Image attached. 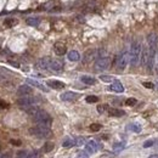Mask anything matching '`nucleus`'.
<instances>
[{
    "label": "nucleus",
    "mask_w": 158,
    "mask_h": 158,
    "mask_svg": "<svg viewBox=\"0 0 158 158\" xmlns=\"http://www.w3.org/2000/svg\"><path fill=\"white\" fill-rule=\"evenodd\" d=\"M141 52H142V46L139 40H135L131 43L130 46V51H129V61L132 67H136L140 63V59H141Z\"/></svg>",
    "instance_id": "nucleus-1"
},
{
    "label": "nucleus",
    "mask_w": 158,
    "mask_h": 158,
    "mask_svg": "<svg viewBox=\"0 0 158 158\" xmlns=\"http://www.w3.org/2000/svg\"><path fill=\"white\" fill-rule=\"evenodd\" d=\"M33 119H34V122L38 125H43V127H47V128L51 127V123H52V119L49 115V113L45 111H41V110H39V112L37 114L33 115Z\"/></svg>",
    "instance_id": "nucleus-2"
},
{
    "label": "nucleus",
    "mask_w": 158,
    "mask_h": 158,
    "mask_svg": "<svg viewBox=\"0 0 158 158\" xmlns=\"http://www.w3.org/2000/svg\"><path fill=\"white\" fill-rule=\"evenodd\" d=\"M29 132L32 135H34L39 139H47L51 136V130H50V128L47 127H43V125H37L34 128H30L29 129Z\"/></svg>",
    "instance_id": "nucleus-3"
},
{
    "label": "nucleus",
    "mask_w": 158,
    "mask_h": 158,
    "mask_svg": "<svg viewBox=\"0 0 158 158\" xmlns=\"http://www.w3.org/2000/svg\"><path fill=\"white\" fill-rule=\"evenodd\" d=\"M129 62V52L128 51H123L117 56V60H115V66H117L118 71H124L127 67V64Z\"/></svg>",
    "instance_id": "nucleus-4"
},
{
    "label": "nucleus",
    "mask_w": 158,
    "mask_h": 158,
    "mask_svg": "<svg viewBox=\"0 0 158 158\" xmlns=\"http://www.w3.org/2000/svg\"><path fill=\"white\" fill-rule=\"evenodd\" d=\"M110 64H111L110 57H107V56L100 57V59H97L96 62H95V69L96 71H106L110 67Z\"/></svg>",
    "instance_id": "nucleus-5"
},
{
    "label": "nucleus",
    "mask_w": 158,
    "mask_h": 158,
    "mask_svg": "<svg viewBox=\"0 0 158 158\" xmlns=\"http://www.w3.org/2000/svg\"><path fill=\"white\" fill-rule=\"evenodd\" d=\"M17 103L21 108H26L28 106H32V105H35V98L33 96H29V95H26V96H22L17 100Z\"/></svg>",
    "instance_id": "nucleus-6"
},
{
    "label": "nucleus",
    "mask_w": 158,
    "mask_h": 158,
    "mask_svg": "<svg viewBox=\"0 0 158 158\" xmlns=\"http://www.w3.org/2000/svg\"><path fill=\"white\" fill-rule=\"evenodd\" d=\"M49 69H51L54 72H61L63 69V62L61 60H57L54 59L50 61V66H49Z\"/></svg>",
    "instance_id": "nucleus-7"
},
{
    "label": "nucleus",
    "mask_w": 158,
    "mask_h": 158,
    "mask_svg": "<svg viewBox=\"0 0 158 158\" xmlns=\"http://www.w3.org/2000/svg\"><path fill=\"white\" fill-rule=\"evenodd\" d=\"M54 51H55L56 55L63 56L66 52H67V47H66V45L63 43H61V41H57V43L54 45Z\"/></svg>",
    "instance_id": "nucleus-8"
},
{
    "label": "nucleus",
    "mask_w": 158,
    "mask_h": 158,
    "mask_svg": "<svg viewBox=\"0 0 158 158\" xmlns=\"http://www.w3.org/2000/svg\"><path fill=\"white\" fill-rule=\"evenodd\" d=\"M50 61H51V59H49V57H43V59L37 61L35 67L38 69H47L50 66Z\"/></svg>",
    "instance_id": "nucleus-9"
},
{
    "label": "nucleus",
    "mask_w": 158,
    "mask_h": 158,
    "mask_svg": "<svg viewBox=\"0 0 158 158\" xmlns=\"http://www.w3.org/2000/svg\"><path fill=\"white\" fill-rule=\"evenodd\" d=\"M97 57H98V50H89V51L84 54V62L97 60Z\"/></svg>",
    "instance_id": "nucleus-10"
},
{
    "label": "nucleus",
    "mask_w": 158,
    "mask_h": 158,
    "mask_svg": "<svg viewBox=\"0 0 158 158\" xmlns=\"http://www.w3.org/2000/svg\"><path fill=\"white\" fill-rule=\"evenodd\" d=\"M98 148H100V145L96 142V141H94V140L89 141V142H86V145H85V151H88L89 153H95V152H97Z\"/></svg>",
    "instance_id": "nucleus-11"
},
{
    "label": "nucleus",
    "mask_w": 158,
    "mask_h": 158,
    "mask_svg": "<svg viewBox=\"0 0 158 158\" xmlns=\"http://www.w3.org/2000/svg\"><path fill=\"white\" fill-rule=\"evenodd\" d=\"M60 97L62 101H74L76 98H78V94L73 93V91H66V93H63Z\"/></svg>",
    "instance_id": "nucleus-12"
},
{
    "label": "nucleus",
    "mask_w": 158,
    "mask_h": 158,
    "mask_svg": "<svg viewBox=\"0 0 158 158\" xmlns=\"http://www.w3.org/2000/svg\"><path fill=\"white\" fill-rule=\"evenodd\" d=\"M148 60H149V51H148V47L146 46V47H142V52H141L140 62L142 63L144 66H147Z\"/></svg>",
    "instance_id": "nucleus-13"
},
{
    "label": "nucleus",
    "mask_w": 158,
    "mask_h": 158,
    "mask_svg": "<svg viewBox=\"0 0 158 158\" xmlns=\"http://www.w3.org/2000/svg\"><path fill=\"white\" fill-rule=\"evenodd\" d=\"M32 88L29 86V85H27V84H24V85H21L20 88H18V90H17V94L18 95H21V96H26V95H30L32 94Z\"/></svg>",
    "instance_id": "nucleus-14"
},
{
    "label": "nucleus",
    "mask_w": 158,
    "mask_h": 158,
    "mask_svg": "<svg viewBox=\"0 0 158 158\" xmlns=\"http://www.w3.org/2000/svg\"><path fill=\"white\" fill-rule=\"evenodd\" d=\"M110 90L114 91V93H123V91H124V86L122 85L120 81L114 80L112 84H111V86H110Z\"/></svg>",
    "instance_id": "nucleus-15"
},
{
    "label": "nucleus",
    "mask_w": 158,
    "mask_h": 158,
    "mask_svg": "<svg viewBox=\"0 0 158 158\" xmlns=\"http://www.w3.org/2000/svg\"><path fill=\"white\" fill-rule=\"evenodd\" d=\"M47 86L52 88V89H63L64 88V83L60 80H47Z\"/></svg>",
    "instance_id": "nucleus-16"
},
{
    "label": "nucleus",
    "mask_w": 158,
    "mask_h": 158,
    "mask_svg": "<svg viewBox=\"0 0 158 158\" xmlns=\"http://www.w3.org/2000/svg\"><path fill=\"white\" fill-rule=\"evenodd\" d=\"M67 56H68V60L69 61H73V62L80 60V55H79V52L77 51V50H72V51H69Z\"/></svg>",
    "instance_id": "nucleus-17"
},
{
    "label": "nucleus",
    "mask_w": 158,
    "mask_h": 158,
    "mask_svg": "<svg viewBox=\"0 0 158 158\" xmlns=\"http://www.w3.org/2000/svg\"><path fill=\"white\" fill-rule=\"evenodd\" d=\"M24 111H26L29 115H32V117H33V115H34V114H37L38 112H39V107L38 106H35V105H32V106H28V107H26V108H23Z\"/></svg>",
    "instance_id": "nucleus-18"
},
{
    "label": "nucleus",
    "mask_w": 158,
    "mask_h": 158,
    "mask_svg": "<svg viewBox=\"0 0 158 158\" xmlns=\"http://www.w3.org/2000/svg\"><path fill=\"white\" fill-rule=\"evenodd\" d=\"M108 114L111 117H123L125 112L122 111V110H118V108H110L108 110Z\"/></svg>",
    "instance_id": "nucleus-19"
},
{
    "label": "nucleus",
    "mask_w": 158,
    "mask_h": 158,
    "mask_svg": "<svg viewBox=\"0 0 158 158\" xmlns=\"http://www.w3.org/2000/svg\"><path fill=\"white\" fill-rule=\"evenodd\" d=\"M26 23L28 26H32V27H38L39 23H40V20L38 17H28L26 20Z\"/></svg>",
    "instance_id": "nucleus-20"
},
{
    "label": "nucleus",
    "mask_w": 158,
    "mask_h": 158,
    "mask_svg": "<svg viewBox=\"0 0 158 158\" xmlns=\"http://www.w3.org/2000/svg\"><path fill=\"white\" fill-rule=\"evenodd\" d=\"M80 80H81L83 83H84V84H86V85H94L95 83H96L95 78L89 77V76H83V77L80 78Z\"/></svg>",
    "instance_id": "nucleus-21"
},
{
    "label": "nucleus",
    "mask_w": 158,
    "mask_h": 158,
    "mask_svg": "<svg viewBox=\"0 0 158 158\" xmlns=\"http://www.w3.org/2000/svg\"><path fill=\"white\" fill-rule=\"evenodd\" d=\"M27 83H28V84H30V85H34V86H37L38 89L43 90V91H47V89H46L45 86H43V85H41L39 81H37V80H34V79H27Z\"/></svg>",
    "instance_id": "nucleus-22"
},
{
    "label": "nucleus",
    "mask_w": 158,
    "mask_h": 158,
    "mask_svg": "<svg viewBox=\"0 0 158 158\" xmlns=\"http://www.w3.org/2000/svg\"><path fill=\"white\" fill-rule=\"evenodd\" d=\"M76 145V140H73L71 137H67V139H64V141L62 142V146L66 147V148H68V147H72Z\"/></svg>",
    "instance_id": "nucleus-23"
},
{
    "label": "nucleus",
    "mask_w": 158,
    "mask_h": 158,
    "mask_svg": "<svg viewBox=\"0 0 158 158\" xmlns=\"http://www.w3.org/2000/svg\"><path fill=\"white\" fill-rule=\"evenodd\" d=\"M128 129L131 130V131H134V132H140L141 131V125L139 123H132L128 127Z\"/></svg>",
    "instance_id": "nucleus-24"
},
{
    "label": "nucleus",
    "mask_w": 158,
    "mask_h": 158,
    "mask_svg": "<svg viewBox=\"0 0 158 158\" xmlns=\"http://www.w3.org/2000/svg\"><path fill=\"white\" fill-rule=\"evenodd\" d=\"M16 23H17V21H16L15 18H6V20L4 21V24H5L6 27H9V28H10V27H13Z\"/></svg>",
    "instance_id": "nucleus-25"
},
{
    "label": "nucleus",
    "mask_w": 158,
    "mask_h": 158,
    "mask_svg": "<svg viewBox=\"0 0 158 158\" xmlns=\"http://www.w3.org/2000/svg\"><path fill=\"white\" fill-rule=\"evenodd\" d=\"M54 147H55V145H54L52 142H46V144L44 145V148H43V149H44V152L47 153V152H51L52 149H54Z\"/></svg>",
    "instance_id": "nucleus-26"
},
{
    "label": "nucleus",
    "mask_w": 158,
    "mask_h": 158,
    "mask_svg": "<svg viewBox=\"0 0 158 158\" xmlns=\"http://www.w3.org/2000/svg\"><path fill=\"white\" fill-rule=\"evenodd\" d=\"M85 101L88 103H94V102H97L98 101V97L97 96H94V95H90V96H86Z\"/></svg>",
    "instance_id": "nucleus-27"
},
{
    "label": "nucleus",
    "mask_w": 158,
    "mask_h": 158,
    "mask_svg": "<svg viewBox=\"0 0 158 158\" xmlns=\"http://www.w3.org/2000/svg\"><path fill=\"white\" fill-rule=\"evenodd\" d=\"M110 108H108V106L107 105H100V106H97V112L98 113H103V112H106V111H108Z\"/></svg>",
    "instance_id": "nucleus-28"
},
{
    "label": "nucleus",
    "mask_w": 158,
    "mask_h": 158,
    "mask_svg": "<svg viewBox=\"0 0 158 158\" xmlns=\"http://www.w3.org/2000/svg\"><path fill=\"white\" fill-rule=\"evenodd\" d=\"M100 79H101L102 81L105 83H111V81H114V78L111 77V76H101L100 77Z\"/></svg>",
    "instance_id": "nucleus-29"
},
{
    "label": "nucleus",
    "mask_w": 158,
    "mask_h": 158,
    "mask_svg": "<svg viewBox=\"0 0 158 158\" xmlns=\"http://www.w3.org/2000/svg\"><path fill=\"white\" fill-rule=\"evenodd\" d=\"M90 130L91 131H98V130H101V125L97 123H94V124H91L90 125Z\"/></svg>",
    "instance_id": "nucleus-30"
},
{
    "label": "nucleus",
    "mask_w": 158,
    "mask_h": 158,
    "mask_svg": "<svg viewBox=\"0 0 158 158\" xmlns=\"http://www.w3.org/2000/svg\"><path fill=\"white\" fill-rule=\"evenodd\" d=\"M28 158H40V152L39 151H32L28 153Z\"/></svg>",
    "instance_id": "nucleus-31"
},
{
    "label": "nucleus",
    "mask_w": 158,
    "mask_h": 158,
    "mask_svg": "<svg viewBox=\"0 0 158 158\" xmlns=\"http://www.w3.org/2000/svg\"><path fill=\"white\" fill-rule=\"evenodd\" d=\"M124 147H125V144H124V142H119V144H115L113 146V149H114V151H119V149H122Z\"/></svg>",
    "instance_id": "nucleus-32"
},
{
    "label": "nucleus",
    "mask_w": 158,
    "mask_h": 158,
    "mask_svg": "<svg viewBox=\"0 0 158 158\" xmlns=\"http://www.w3.org/2000/svg\"><path fill=\"white\" fill-rule=\"evenodd\" d=\"M16 158H28V152L27 151H20L16 156Z\"/></svg>",
    "instance_id": "nucleus-33"
},
{
    "label": "nucleus",
    "mask_w": 158,
    "mask_h": 158,
    "mask_svg": "<svg viewBox=\"0 0 158 158\" xmlns=\"http://www.w3.org/2000/svg\"><path fill=\"white\" fill-rule=\"evenodd\" d=\"M136 98H128L127 101H125V103H127V106H135L136 105Z\"/></svg>",
    "instance_id": "nucleus-34"
},
{
    "label": "nucleus",
    "mask_w": 158,
    "mask_h": 158,
    "mask_svg": "<svg viewBox=\"0 0 158 158\" xmlns=\"http://www.w3.org/2000/svg\"><path fill=\"white\" fill-rule=\"evenodd\" d=\"M153 144H154V141L153 140H147V141H145L144 142V147L145 148H148V147H151V146H153Z\"/></svg>",
    "instance_id": "nucleus-35"
},
{
    "label": "nucleus",
    "mask_w": 158,
    "mask_h": 158,
    "mask_svg": "<svg viewBox=\"0 0 158 158\" xmlns=\"http://www.w3.org/2000/svg\"><path fill=\"white\" fill-rule=\"evenodd\" d=\"M77 158H89V152L88 151H81Z\"/></svg>",
    "instance_id": "nucleus-36"
},
{
    "label": "nucleus",
    "mask_w": 158,
    "mask_h": 158,
    "mask_svg": "<svg viewBox=\"0 0 158 158\" xmlns=\"http://www.w3.org/2000/svg\"><path fill=\"white\" fill-rule=\"evenodd\" d=\"M81 145H84V139L83 137L76 139V146H81Z\"/></svg>",
    "instance_id": "nucleus-37"
},
{
    "label": "nucleus",
    "mask_w": 158,
    "mask_h": 158,
    "mask_svg": "<svg viewBox=\"0 0 158 158\" xmlns=\"http://www.w3.org/2000/svg\"><path fill=\"white\" fill-rule=\"evenodd\" d=\"M142 85H144L145 88H147V89H153V88H154V85L152 84V83H149V81H145V83H142Z\"/></svg>",
    "instance_id": "nucleus-38"
},
{
    "label": "nucleus",
    "mask_w": 158,
    "mask_h": 158,
    "mask_svg": "<svg viewBox=\"0 0 158 158\" xmlns=\"http://www.w3.org/2000/svg\"><path fill=\"white\" fill-rule=\"evenodd\" d=\"M0 107H1V108H7V107H9V103L3 101V100H0Z\"/></svg>",
    "instance_id": "nucleus-39"
},
{
    "label": "nucleus",
    "mask_w": 158,
    "mask_h": 158,
    "mask_svg": "<svg viewBox=\"0 0 158 158\" xmlns=\"http://www.w3.org/2000/svg\"><path fill=\"white\" fill-rule=\"evenodd\" d=\"M10 142H11L12 145H15V146H21V141H20V140H13V139H12Z\"/></svg>",
    "instance_id": "nucleus-40"
},
{
    "label": "nucleus",
    "mask_w": 158,
    "mask_h": 158,
    "mask_svg": "<svg viewBox=\"0 0 158 158\" xmlns=\"http://www.w3.org/2000/svg\"><path fill=\"white\" fill-rule=\"evenodd\" d=\"M154 67H156V72L158 73V52L156 55V62H154Z\"/></svg>",
    "instance_id": "nucleus-41"
},
{
    "label": "nucleus",
    "mask_w": 158,
    "mask_h": 158,
    "mask_svg": "<svg viewBox=\"0 0 158 158\" xmlns=\"http://www.w3.org/2000/svg\"><path fill=\"white\" fill-rule=\"evenodd\" d=\"M9 63H10L11 66H15V67H20V64H18L17 62H13V61H10Z\"/></svg>",
    "instance_id": "nucleus-42"
},
{
    "label": "nucleus",
    "mask_w": 158,
    "mask_h": 158,
    "mask_svg": "<svg viewBox=\"0 0 158 158\" xmlns=\"http://www.w3.org/2000/svg\"><path fill=\"white\" fill-rule=\"evenodd\" d=\"M148 158H158V154H151Z\"/></svg>",
    "instance_id": "nucleus-43"
}]
</instances>
